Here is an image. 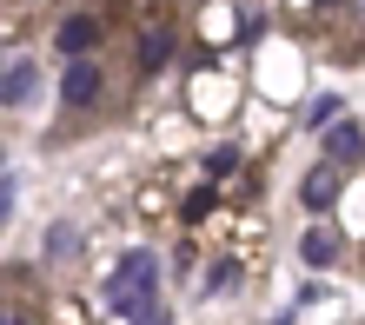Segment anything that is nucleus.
Masks as SVG:
<instances>
[{"instance_id":"2","label":"nucleus","mask_w":365,"mask_h":325,"mask_svg":"<svg viewBox=\"0 0 365 325\" xmlns=\"http://www.w3.org/2000/svg\"><path fill=\"white\" fill-rule=\"evenodd\" d=\"M60 93H67L73 106H87V100L100 93V67H87V60H73V67H67V80H60Z\"/></svg>"},{"instance_id":"3","label":"nucleus","mask_w":365,"mask_h":325,"mask_svg":"<svg viewBox=\"0 0 365 325\" xmlns=\"http://www.w3.org/2000/svg\"><path fill=\"white\" fill-rule=\"evenodd\" d=\"M93 40H100V20H87V14H73V20H60V47H67L73 60L87 53Z\"/></svg>"},{"instance_id":"1","label":"nucleus","mask_w":365,"mask_h":325,"mask_svg":"<svg viewBox=\"0 0 365 325\" xmlns=\"http://www.w3.org/2000/svg\"><path fill=\"white\" fill-rule=\"evenodd\" d=\"M153 286H160V259L140 246V252H126L113 266V279H106V306H113L120 319H133L146 299H153Z\"/></svg>"},{"instance_id":"9","label":"nucleus","mask_w":365,"mask_h":325,"mask_svg":"<svg viewBox=\"0 0 365 325\" xmlns=\"http://www.w3.org/2000/svg\"><path fill=\"white\" fill-rule=\"evenodd\" d=\"M73 252H80V239H73V226H53V232H47V259H53V266H67Z\"/></svg>"},{"instance_id":"7","label":"nucleus","mask_w":365,"mask_h":325,"mask_svg":"<svg viewBox=\"0 0 365 325\" xmlns=\"http://www.w3.org/2000/svg\"><path fill=\"white\" fill-rule=\"evenodd\" d=\"M332 200H339V172H332V166H319L312 180H306V206H332Z\"/></svg>"},{"instance_id":"5","label":"nucleus","mask_w":365,"mask_h":325,"mask_svg":"<svg viewBox=\"0 0 365 325\" xmlns=\"http://www.w3.org/2000/svg\"><path fill=\"white\" fill-rule=\"evenodd\" d=\"M326 153L352 166V160L365 153V133H359V126H352V120H346V126H326Z\"/></svg>"},{"instance_id":"10","label":"nucleus","mask_w":365,"mask_h":325,"mask_svg":"<svg viewBox=\"0 0 365 325\" xmlns=\"http://www.w3.org/2000/svg\"><path fill=\"white\" fill-rule=\"evenodd\" d=\"M126 325H166V306H160V299H146V306L126 319Z\"/></svg>"},{"instance_id":"8","label":"nucleus","mask_w":365,"mask_h":325,"mask_svg":"<svg viewBox=\"0 0 365 325\" xmlns=\"http://www.w3.org/2000/svg\"><path fill=\"white\" fill-rule=\"evenodd\" d=\"M306 259H312V266H332V259H339V232H326V226L306 232Z\"/></svg>"},{"instance_id":"4","label":"nucleus","mask_w":365,"mask_h":325,"mask_svg":"<svg viewBox=\"0 0 365 325\" xmlns=\"http://www.w3.org/2000/svg\"><path fill=\"white\" fill-rule=\"evenodd\" d=\"M7 106H27L34 100V60H7V86H0Z\"/></svg>"},{"instance_id":"6","label":"nucleus","mask_w":365,"mask_h":325,"mask_svg":"<svg viewBox=\"0 0 365 325\" xmlns=\"http://www.w3.org/2000/svg\"><path fill=\"white\" fill-rule=\"evenodd\" d=\"M173 60V33L166 27H146V40H140V67H166Z\"/></svg>"}]
</instances>
